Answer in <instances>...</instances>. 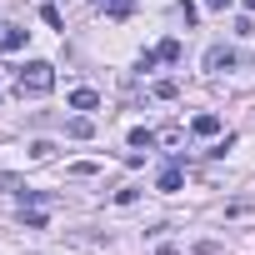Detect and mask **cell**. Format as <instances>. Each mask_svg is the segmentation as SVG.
Instances as JSON below:
<instances>
[{"label":"cell","mask_w":255,"mask_h":255,"mask_svg":"<svg viewBox=\"0 0 255 255\" xmlns=\"http://www.w3.org/2000/svg\"><path fill=\"white\" fill-rule=\"evenodd\" d=\"M50 85H55V65L50 60H25L20 75H15V90L20 95H45Z\"/></svg>","instance_id":"6da1fadb"},{"label":"cell","mask_w":255,"mask_h":255,"mask_svg":"<svg viewBox=\"0 0 255 255\" xmlns=\"http://www.w3.org/2000/svg\"><path fill=\"white\" fill-rule=\"evenodd\" d=\"M230 65H235V50H225V45H210V50H205V70H210V75H220V70H230Z\"/></svg>","instance_id":"7a4b0ae2"},{"label":"cell","mask_w":255,"mask_h":255,"mask_svg":"<svg viewBox=\"0 0 255 255\" xmlns=\"http://www.w3.org/2000/svg\"><path fill=\"white\" fill-rule=\"evenodd\" d=\"M190 130H195V135H220V115H210V110L195 115V120H190Z\"/></svg>","instance_id":"3957f363"},{"label":"cell","mask_w":255,"mask_h":255,"mask_svg":"<svg viewBox=\"0 0 255 255\" xmlns=\"http://www.w3.org/2000/svg\"><path fill=\"white\" fill-rule=\"evenodd\" d=\"M25 45V30L20 25H0V50H20Z\"/></svg>","instance_id":"277c9868"},{"label":"cell","mask_w":255,"mask_h":255,"mask_svg":"<svg viewBox=\"0 0 255 255\" xmlns=\"http://www.w3.org/2000/svg\"><path fill=\"white\" fill-rule=\"evenodd\" d=\"M155 185H160V190H165V195H175V190H180V185H185V175H180V170H175V165H165V170H160V180H155Z\"/></svg>","instance_id":"5b68a950"},{"label":"cell","mask_w":255,"mask_h":255,"mask_svg":"<svg viewBox=\"0 0 255 255\" xmlns=\"http://www.w3.org/2000/svg\"><path fill=\"white\" fill-rule=\"evenodd\" d=\"M65 130H70L75 140H90V135H95V120H90V115H75V120L65 125Z\"/></svg>","instance_id":"8992f818"},{"label":"cell","mask_w":255,"mask_h":255,"mask_svg":"<svg viewBox=\"0 0 255 255\" xmlns=\"http://www.w3.org/2000/svg\"><path fill=\"white\" fill-rule=\"evenodd\" d=\"M95 105H100L95 90H70V110H95Z\"/></svg>","instance_id":"52a82bcc"},{"label":"cell","mask_w":255,"mask_h":255,"mask_svg":"<svg viewBox=\"0 0 255 255\" xmlns=\"http://www.w3.org/2000/svg\"><path fill=\"white\" fill-rule=\"evenodd\" d=\"M155 140H160V135H155V130H145V125H135V130H130V145H135V150H150Z\"/></svg>","instance_id":"ba28073f"},{"label":"cell","mask_w":255,"mask_h":255,"mask_svg":"<svg viewBox=\"0 0 255 255\" xmlns=\"http://www.w3.org/2000/svg\"><path fill=\"white\" fill-rule=\"evenodd\" d=\"M155 60L175 65V60H180V40H160V45H155Z\"/></svg>","instance_id":"9c48e42d"},{"label":"cell","mask_w":255,"mask_h":255,"mask_svg":"<svg viewBox=\"0 0 255 255\" xmlns=\"http://www.w3.org/2000/svg\"><path fill=\"white\" fill-rule=\"evenodd\" d=\"M105 10H110L115 20H125V15H130V10H135V0H105Z\"/></svg>","instance_id":"30bf717a"},{"label":"cell","mask_w":255,"mask_h":255,"mask_svg":"<svg viewBox=\"0 0 255 255\" xmlns=\"http://www.w3.org/2000/svg\"><path fill=\"white\" fill-rule=\"evenodd\" d=\"M40 20H45L50 30H65V20H60V10H55V5H40Z\"/></svg>","instance_id":"8fae6325"},{"label":"cell","mask_w":255,"mask_h":255,"mask_svg":"<svg viewBox=\"0 0 255 255\" xmlns=\"http://www.w3.org/2000/svg\"><path fill=\"white\" fill-rule=\"evenodd\" d=\"M175 95H180L175 80H155V100H175Z\"/></svg>","instance_id":"7c38bea8"},{"label":"cell","mask_w":255,"mask_h":255,"mask_svg":"<svg viewBox=\"0 0 255 255\" xmlns=\"http://www.w3.org/2000/svg\"><path fill=\"white\" fill-rule=\"evenodd\" d=\"M195 255H220V245L215 240H195Z\"/></svg>","instance_id":"4fadbf2b"},{"label":"cell","mask_w":255,"mask_h":255,"mask_svg":"<svg viewBox=\"0 0 255 255\" xmlns=\"http://www.w3.org/2000/svg\"><path fill=\"white\" fill-rule=\"evenodd\" d=\"M205 5H210V10H230V5H235V0H205Z\"/></svg>","instance_id":"5bb4252c"},{"label":"cell","mask_w":255,"mask_h":255,"mask_svg":"<svg viewBox=\"0 0 255 255\" xmlns=\"http://www.w3.org/2000/svg\"><path fill=\"white\" fill-rule=\"evenodd\" d=\"M155 255H180V250H175V245H160V250H155Z\"/></svg>","instance_id":"9a60e30c"},{"label":"cell","mask_w":255,"mask_h":255,"mask_svg":"<svg viewBox=\"0 0 255 255\" xmlns=\"http://www.w3.org/2000/svg\"><path fill=\"white\" fill-rule=\"evenodd\" d=\"M245 10H255V0H245Z\"/></svg>","instance_id":"2e32d148"},{"label":"cell","mask_w":255,"mask_h":255,"mask_svg":"<svg viewBox=\"0 0 255 255\" xmlns=\"http://www.w3.org/2000/svg\"><path fill=\"white\" fill-rule=\"evenodd\" d=\"M90 5H105V0H90Z\"/></svg>","instance_id":"e0dca14e"}]
</instances>
